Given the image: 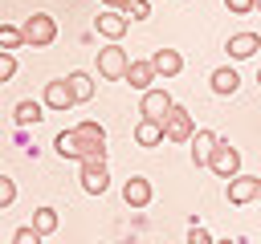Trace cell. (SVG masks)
<instances>
[{"label":"cell","mask_w":261,"mask_h":244,"mask_svg":"<svg viewBox=\"0 0 261 244\" xmlns=\"http://www.w3.org/2000/svg\"><path fill=\"white\" fill-rule=\"evenodd\" d=\"M12 77H16V57H12L8 49H0V85L12 81Z\"/></svg>","instance_id":"obj_24"},{"label":"cell","mask_w":261,"mask_h":244,"mask_svg":"<svg viewBox=\"0 0 261 244\" xmlns=\"http://www.w3.org/2000/svg\"><path fill=\"white\" fill-rule=\"evenodd\" d=\"M224 8H228L232 16H249V12H253V0H224Z\"/></svg>","instance_id":"obj_27"},{"label":"cell","mask_w":261,"mask_h":244,"mask_svg":"<svg viewBox=\"0 0 261 244\" xmlns=\"http://www.w3.org/2000/svg\"><path fill=\"white\" fill-rule=\"evenodd\" d=\"M257 199H261V191H257Z\"/></svg>","instance_id":"obj_32"},{"label":"cell","mask_w":261,"mask_h":244,"mask_svg":"<svg viewBox=\"0 0 261 244\" xmlns=\"http://www.w3.org/2000/svg\"><path fill=\"white\" fill-rule=\"evenodd\" d=\"M151 69H155V77H175L184 69V57L175 49H155L151 53Z\"/></svg>","instance_id":"obj_9"},{"label":"cell","mask_w":261,"mask_h":244,"mask_svg":"<svg viewBox=\"0 0 261 244\" xmlns=\"http://www.w3.org/2000/svg\"><path fill=\"white\" fill-rule=\"evenodd\" d=\"M257 191H261V175H232L228 179V203H249V199H257Z\"/></svg>","instance_id":"obj_6"},{"label":"cell","mask_w":261,"mask_h":244,"mask_svg":"<svg viewBox=\"0 0 261 244\" xmlns=\"http://www.w3.org/2000/svg\"><path fill=\"white\" fill-rule=\"evenodd\" d=\"M106 8H126V0H102Z\"/></svg>","instance_id":"obj_29"},{"label":"cell","mask_w":261,"mask_h":244,"mask_svg":"<svg viewBox=\"0 0 261 244\" xmlns=\"http://www.w3.org/2000/svg\"><path fill=\"white\" fill-rule=\"evenodd\" d=\"M12 199H16V183H12L8 175H0V211H4Z\"/></svg>","instance_id":"obj_25"},{"label":"cell","mask_w":261,"mask_h":244,"mask_svg":"<svg viewBox=\"0 0 261 244\" xmlns=\"http://www.w3.org/2000/svg\"><path fill=\"white\" fill-rule=\"evenodd\" d=\"M126 65H130V57H126V49H122L118 41H110L106 49H98V73H102L106 81H122Z\"/></svg>","instance_id":"obj_3"},{"label":"cell","mask_w":261,"mask_h":244,"mask_svg":"<svg viewBox=\"0 0 261 244\" xmlns=\"http://www.w3.org/2000/svg\"><path fill=\"white\" fill-rule=\"evenodd\" d=\"M188 142H192V163L204 167V163H208V150H212V142H216V134H212V130H192Z\"/></svg>","instance_id":"obj_16"},{"label":"cell","mask_w":261,"mask_h":244,"mask_svg":"<svg viewBox=\"0 0 261 244\" xmlns=\"http://www.w3.org/2000/svg\"><path fill=\"white\" fill-rule=\"evenodd\" d=\"M53 146H57V155H61V159H77V138H73V130H61Z\"/></svg>","instance_id":"obj_20"},{"label":"cell","mask_w":261,"mask_h":244,"mask_svg":"<svg viewBox=\"0 0 261 244\" xmlns=\"http://www.w3.org/2000/svg\"><path fill=\"white\" fill-rule=\"evenodd\" d=\"M216 179H232L237 171H241V150L237 146H228L224 138H216L212 142V150H208V163H204Z\"/></svg>","instance_id":"obj_2"},{"label":"cell","mask_w":261,"mask_h":244,"mask_svg":"<svg viewBox=\"0 0 261 244\" xmlns=\"http://www.w3.org/2000/svg\"><path fill=\"white\" fill-rule=\"evenodd\" d=\"M65 85H69V94H73V106L94 98V77H90V73H82V69H73V73L65 77Z\"/></svg>","instance_id":"obj_14"},{"label":"cell","mask_w":261,"mask_h":244,"mask_svg":"<svg viewBox=\"0 0 261 244\" xmlns=\"http://www.w3.org/2000/svg\"><path fill=\"white\" fill-rule=\"evenodd\" d=\"M167 110H171V94H167V89H143V102H139V114H143V118L163 122Z\"/></svg>","instance_id":"obj_7"},{"label":"cell","mask_w":261,"mask_h":244,"mask_svg":"<svg viewBox=\"0 0 261 244\" xmlns=\"http://www.w3.org/2000/svg\"><path fill=\"white\" fill-rule=\"evenodd\" d=\"M257 85H261V73H257Z\"/></svg>","instance_id":"obj_31"},{"label":"cell","mask_w":261,"mask_h":244,"mask_svg":"<svg viewBox=\"0 0 261 244\" xmlns=\"http://www.w3.org/2000/svg\"><path fill=\"white\" fill-rule=\"evenodd\" d=\"M224 49H228L232 61H245V57H253V53L261 49V37H257V33H237V37H228Z\"/></svg>","instance_id":"obj_10"},{"label":"cell","mask_w":261,"mask_h":244,"mask_svg":"<svg viewBox=\"0 0 261 244\" xmlns=\"http://www.w3.org/2000/svg\"><path fill=\"white\" fill-rule=\"evenodd\" d=\"M122 199H126L130 207H147V203H151V183H147L143 175H130V179L122 183Z\"/></svg>","instance_id":"obj_13"},{"label":"cell","mask_w":261,"mask_h":244,"mask_svg":"<svg viewBox=\"0 0 261 244\" xmlns=\"http://www.w3.org/2000/svg\"><path fill=\"white\" fill-rule=\"evenodd\" d=\"M33 228H37L41 236L57 232V207H37V211H33Z\"/></svg>","instance_id":"obj_19"},{"label":"cell","mask_w":261,"mask_h":244,"mask_svg":"<svg viewBox=\"0 0 261 244\" xmlns=\"http://www.w3.org/2000/svg\"><path fill=\"white\" fill-rule=\"evenodd\" d=\"M126 28H130V20H126L118 8H106V12H98V33H102L106 41H118Z\"/></svg>","instance_id":"obj_8"},{"label":"cell","mask_w":261,"mask_h":244,"mask_svg":"<svg viewBox=\"0 0 261 244\" xmlns=\"http://www.w3.org/2000/svg\"><path fill=\"white\" fill-rule=\"evenodd\" d=\"M106 187H110L106 159H82V191L86 195H102Z\"/></svg>","instance_id":"obj_5"},{"label":"cell","mask_w":261,"mask_h":244,"mask_svg":"<svg viewBox=\"0 0 261 244\" xmlns=\"http://www.w3.org/2000/svg\"><path fill=\"white\" fill-rule=\"evenodd\" d=\"M41 110H45V102H16V122H20V126H33V122L45 118Z\"/></svg>","instance_id":"obj_18"},{"label":"cell","mask_w":261,"mask_h":244,"mask_svg":"<svg viewBox=\"0 0 261 244\" xmlns=\"http://www.w3.org/2000/svg\"><path fill=\"white\" fill-rule=\"evenodd\" d=\"M20 41H24V45H33V49L53 45V41H57V20H53V16H45V12L24 16V24H20Z\"/></svg>","instance_id":"obj_1"},{"label":"cell","mask_w":261,"mask_h":244,"mask_svg":"<svg viewBox=\"0 0 261 244\" xmlns=\"http://www.w3.org/2000/svg\"><path fill=\"white\" fill-rule=\"evenodd\" d=\"M192 130H196L192 110H184V106L171 102V110H167V118H163V138H167V142H188Z\"/></svg>","instance_id":"obj_4"},{"label":"cell","mask_w":261,"mask_h":244,"mask_svg":"<svg viewBox=\"0 0 261 244\" xmlns=\"http://www.w3.org/2000/svg\"><path fill=\"white\" fill-rule=\"evenodd\" d=\"M135 142H139V146H159V142H163V122H155V118H139V126H135Z\"/></svg>","instance_id":"obj_15"},{"label":"cell","mask_w":261,"mask_h":244,"mask_svg":"<svg viewBox=\"0 0 261 244\" xmlns=\"http://www.w3.org/2000/svg\"><path fill=\"white\" fill-rule=\"evenodd\" d=\"M24 41H20V28H12V24H0V49H20Z\"/></svg>","instance_id":"obj_22"},{"label":"cell","mask_w":261,"mask_h":244,"mask_svg":"<svg viewBox=\"0 0 261 244\" xmlns=\"http://www.w3.org/2000/svg\"><path fill=\"white\" fill-rule=\"evenodd\" d=\"M151 16V0H126V20H147Z\"/></svg>","instance_id":"obj_23"},{"label":"cell","mask_w":261,"mask_h":244,"mask_svg":"<svg viewBox=\"0 0 261 244\" xmlns=\"http://www.w3.org/2000/svg\"><path fill=\"white\" fill-rule=\"evenodd\" d=\"M122 81L130 85V89H151V81H155V69H151V61H130L126 65V73H122Z\"/></svg>","instance_id":"obj_11"},{"label":"cell","mask_w":261,"mask_h":244,"mask_svg":"<svg viewBox=\"0 0 261 244\" xmlns=\"http://www.w3.org/2000/svg\"><path fill=\"white\" fill-rule=\"evenodd\" d=\"M188 240H192V244H208V240H212V236H208V232H204V228H192V232H188Z\"/></svg>","instance_id":"obj_28"},{"label":"cell","mask_w":261,"mask_h":244,"mask_svg":"<svg viewBox=\"0 0 261 244\" xmlns=\"http://www.w3.org/2000/svg\"><path fill=\"white\" fill-rule=\"evenodd\" d=\"M253 8H261V0H253Z\"/></svg>","instance_id":"obj_30"},{"label":"cell","mask_w":261,"mask_h":244,"mask_svg":"<svg viewBox=\"0 0 261 244\" xmlns=\"http://www.w3.org/2000/svg\"><path fill=\"white\" fill-rule=\"evenodd\" d=\"M45 106H49V110H61V114L73 106V94H69L65 77H57V81H45Z\"/></svg>","instance_id":"obj_12"},{"label":"cell","mask_w":261,"mask_h":244,"mask_svg":"<svg viewBox=\"0 0 261 244\" xmlns=\"http://www.w3.org/2000/svg\"><path fill=\"white\" fill-rule=\"evenodd\" d=\"M12 240H16V244H37V240H41V232L29 224V228H16V232H12Z\"/></svg>","instance_id":"obj_26"},{"label":"cell","mask_w":261,"mask_h":244,"mask_svg":"<svg viewBox=\"0 0 261 244\" xmlns=\"http://www.w3.org/2000/svg\"><path fill=\"white\" fill-rule=\"evenodd\" d=\"M73 134H77V138H94V142H106V130H102L98 122H77V126H73Z\"/></svg>","instance_id":"obj_21"},{"label":"cell","mask_w":261,"mask_h":244,"mask_svg":"<svg viewBox=\"0 0 261 244\" xmlns=\"http://www.w3.org/2000/svg\"><path fill=\"white\" fill-rule=\"evenodd\" d=\"M237 85H241L237 69H228V65H224V69H216V73H212V94H216V98H228V94H237Z\"/></svg>","instance_id":"obj_17"}]
</instances>
